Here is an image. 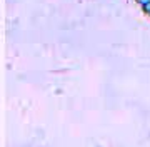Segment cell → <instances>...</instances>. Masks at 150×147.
<instances>
[{"label": "cell", "instance_id": "6da1fadb", "mask_svg": "<svg viewBox=\"0 0 150 147\" xmlns=\"http://www.w3.org/2000/svg\"><path fill=\"white\" fill-rule=\"evenodd\" d=\"M137 2H139V4H142V5H145V4H149L150 0H137Z\"/></svg>", "mask_w": 150, "mask_h": 147}, {"label": "cell", "instance_id": "7a4b0ae2", "mask_svg": "<svg viewBox=\"0 0 150 147\" xmlns=\"http://www.w3.org/2000/svg\"><path fill=\"white\" fill-rule=\"evenodd\" d=\"M144 9H145L147 12H150V2H149V4H145V5H144Z\"/></svg>", "mask_w": 150, "mask_h": 147}]
</instances>
